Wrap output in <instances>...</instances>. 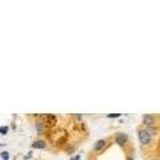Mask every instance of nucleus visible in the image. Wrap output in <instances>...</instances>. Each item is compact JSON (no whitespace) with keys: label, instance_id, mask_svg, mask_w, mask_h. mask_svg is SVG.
I'll list each match as a JSON object with an SVG mask.
<instances>
[{"label":"nucleus","instance_id":"obj_9","mask_svg":"<svg viewBox=\"0 0 160 160\" xmlns=\"http://www.w3.org/2000/svg\"><path fill=\"white\" fill-rule=\"evenodd\" d=\"M31 158H32V152H28L26 156H24V159H26V160H27V159H31Z\"/></svg>","mask_w":160,"mask_h":160},{"label":"nucleus","instance_id":"obj_3","mask_svg":"<svg viewBox=\"0 0 160 160\" xmlns=\"http://www.w3.org/2000/svg\"><path fill=\"white\" fill-rule=\"evenodd\" d=\"M143 123L146 124V126L151 127V126H153V124H155V118L152 116V115H144V116H143Z\"/></svg>","mask_w":160,"mask_h":160},{"label":"nucleus","instance_id":"obj_2","mask_svg":"<svg viewBox=\"0 0 160 160\" xmlns=\"http://www.w3.org/2000/svg\"><path fill=\"white\" fill-rule=\"evenodd\" d=\"M115 140H116V144H119V146H123V144H126L128 142V136H127V133L120 132V133L116 135Z\"/></svg>","mask_w":160,"mask_h":160},{"label":"nucleus","instance_id":"obj_12","mask_svg":"<svg viewBox=\"0 0 160 160\" xmlns=\"http://www.w3.org/2000/svg\"><path fill=\"white\" fill-rule=\"evenodd\" d=\"M127 160H133V159L132 158H127Z\"/></svg>","mask_w":160,"mask_h":160},{"label":"nucleus","instance_id":"obj_13","mask_svg":"<svg viewBox=\"0 0 160 160\" xmlns=\"http://www.w3.org/2000/svg\"><path fill=\"white\" fill-rule=\"evenodd\" d=\"M159 160H160V159H159Z\"/></svg>","mask_w":160,"mask_h":160},{"label":"nucleus","instance_id":"obj_4","mask_svg":"<svg viewBox=\"0 0 160 160\" xmlns=\"http://www.w3.org/2000/svg\"><path fill=\"white\" fill-rule=\"evenodd\" d=\"M32 148H35V149L46 148V142H44V140H35V142L32 143Z\"/></svg>","mask_w":160,"mask_h":160},{"label":"nucleus","instance_id":"obj_1","mask_svg":"<svg viewBox=\"0 0 160 160\" xmlns=\"http://www.w3.org/2000/svg\"><path fill=\"white\" fill-rule=\"evenodd\" d=\"M139 135V140L143 146H147V144L151 143V133H149L147 129H139L138 131Z\"/></svg>","mask_w":160,"mask_h":160},{"label":"nucleus","instance_id":"obj_5","mask_svg":"<svg viewBox=\"0 0 160 160\" xmlns=\"http://www.w3.org/2000/svg\"><path fill=\"white\" fill-rule=\"evenodd\" d=\"M104 147H106V140H98V142H96V144H95V147H93V149H95V151H100V149H102V148H104Z\"/></svg>","mask_w":160,"mask_h":160},{"label":"nucleus","instance_id":"obj_7","mask_svg":"<svg viewBox=\"0 0 160 160\" xmlns=\"http://www.w3.org/2000/svg\"><path fill=\"white\" fill-rule=\"evenodd\" d=\"M8 131H9V128L7 126H2V127H0V135H7Z\"/></svg>","mask_w":160,"mask_h":160},{"label":"nucleus","instance_id":"obj_11","mask_svg":"<svg viewBox=\"0 0 160 160\" xmlns=\"http://www.w3.org/2000/svg\"><path fill=\"white\" fill-rule=\"evenodd\" d=\"M69 160H80V155H76V156H75V158L69 159Z\"/></svg>","mask_w":160,"mask_h":160},{"label":"nucleus","instance_id":"obj_10","mask_svg":"<svg viewBox=\"0 0 160 160\" xmlns=\"http://www.w3.org/2000/svg\"><path fill=\"white\" fill-rule=\"evenodd\" d=\"M108 118H119V113H113V115H108Z\"/></svg>","mask_w":160,"mask_h":160},{"label":"nucleus","instance_id":"obj_8","mask_svg":"<svg viewBox=\"0 0 160 160\" xmlns=\"http://www.w3.org/2000/svg\"><path fill=\"white\" fill-rule=\"evenodd\" d=\"M0 158H2L3 160H9V152L3 151L2 153H0Z\"/></svg>","mask_w":160,"mask_h":160},{"label":"nucleus","instance_id":"obj_6","mask_svg":"<svg viewBox=\"0 0 160 160\" xmlns=\"http://www.w3.org/2000/svg\"><path fill=\"white\" fill-rule=\"evenodd\" d=\"M36 131H38V133H43V123L42 122H36Z\"/></svg>","mask_w":160,"mask_h":160}]
</instances>
